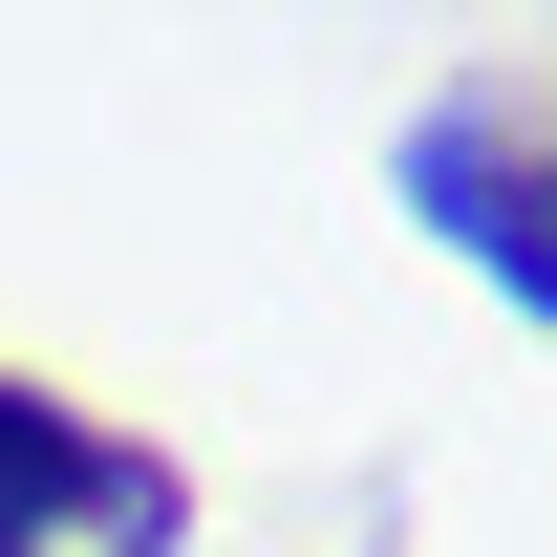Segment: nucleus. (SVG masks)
I'll use <instances>...</instances> for the list:
<instances>
[{"mask_svg": "<svg viewBox=\"0 0 557 557\" xmlns=\"http://www.w3.org/2000/svg\"><path fill=\"white\" fill-rule=\"evenodd\" d=\"M408 214L515 300V322L557 300V172H536V108H515V86H429L408 108Z\"/></svg>", "mask_w": 557, "mask_h": 557, "instance_id": "obj_1", "label": "nucleus"}, {"mask_svg": "<svg viewBox=\"0 0 557 557\" xmlns=\"http://www.w3.org/2000/svg\"><path fill=\"white\" fill-rule=\"evenodd\" d=\"M44 536H129V557H172V536H194V472H172V450H129V429H86L65 386H22V364H0V557H44Z\"/></svg>", "mask_w": 557, "mask_h": 557, "instance_id": "obj_2", "label": "nucleus"}]
</instances>
